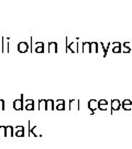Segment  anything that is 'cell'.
<instances>
[{
    "label": "cell",
    "mask_w": 132,
    "mask_h": 149,
    "mask_svg": "<svg viewBox=\"0 0 132 149\" xmlns=\"http://www.w3.org/2000/svg\"><path fill=\"white\" fill-rule=\"evenodd\" d=\"M58 48H57L56 42H50L49 43V53H57Z\"/></svg>",
    "instance_id": "obj_10"
},
{
    "label": "cell",
    "mask_w": 132,
    "mask_h": 149,
    "mask_svg": "<svg viewBox=\"0 0 132 149\" xmlns=\"http://www.w3.org/2000/svg\"><path fill=\"white\" fill-rule=\"evenodd\" d=\"M119 51H120L119 46H116V48H113V52H119Z\"/></svg>",
    "instance_id": "obj_25"
},
{
    "label": "cell",
    "mask_w": 132,
    "mask_h": 149,
    "mask_svg": "<svg viewBox=\"0 0 132 149\" xmlns=\"http://www.w3.org/2000/svg\"><path fill=\"white\" fill-rule=\"evenodd\" d=\"M28 51H30V44L22 41L18 43V52L19 53H26Z\"/></svg>",
    "instance_id": "obj_5"
},
{
    "label": "cell",
    "mask_w": 132,
    "mask_h": 149,
    "mask_svg": "<svg viewBox=\"0 0 132 149\" xmlns=\"http://www.w3.org/2000/svg\"><path fill=\"white\" fill-rule=\"evenodd\" d=\"M29 135L30 136H34V137H41L42 136V134H41V131H39V128L37 126H32L31 125V122H29Z\"/></svg>",
    "instance_id": "obj_3"
},
{
    "label": "cell",
    "mask_w": 132,
    "mask_h": 149,
    "mask_svg": "<svg viewBox=\"0 0 132 149\" xmlns=\"http://www.w3.org/2000/svg\"><path fill=\"white\" fill-rule=\"evenodd\" d=\"M98 107V102L97 100H95V99H90L89 102H88V108L91 111V113L94 114L95 109Z\"/></svg>",
    "instance_id": "obj_9"
},
{
    "label": "cell",
    "mask_w": 132,
    "mask_h": 149,
    "mask_svg": "<svg viewBox=\"0 0 132 149\" xmlns=\"http://www.w3.org/2000/svg\"><path fill=\"white\" fill-rule=\"evenodd\" d=\"M39 111H46V99H39Z\"/></svg>",
    "instance_id": "obj_12"
},
{
    "label": "cell",
    "mask_w": 132,
    "mask_h": 149,
    "mask_svg": "<svg viewBox=\"0 0 132 149\" xmlns=\"http://www.w3.org/2000/svg\"><path fill=\"white\" fill-rule=\"evenodd\" d=\"M55 109V103L53 99H46V111H54Z\"/></svg>",
    "instance_id": "obj_11"
},
{
    "label": "cell",
    "mask_w": 132,
    "mask_h": 149,
    "mask_svg": "<svg viewBox=\"0 0 132 149\" xmlns=\"http://www.w3.org/2000/svg\"><path fill=\"white\" fill-rule=\"evenodd\" d=\"M14 131H24V127L23 126H17L16 128H13Z\"/></svg>",
    "instance_id": "obj_22"
},
{
    "label": "cell",
    "mask_w": 132,
    "mask_h": 149,
    "mask_svg": "<svg viewBox=\"0 0 132 149\" xmlns=\"http://www.w3.org/2000/svg\"><path fill=\"white\" fill-rule=\"evenodd\" d=\"M6 136L7 137L14 136V131H13L12 126H7L6 127Z\"/></svg>",
    "instance_id": "obj_13"
},
{
    "label": "cell",
    "mask_w": 132,
    "mask_h": 149,
    "mask_svg": "<svg viewBox=\"0 0 132 149\" xmlns=\"http://www.w3.org/2000/svg\"><path fill=\"white\" fill-rule=\"evenodd\" d=\"M97 49H98V46H97V43H96V42L90 43V52H91V53H96V52H97Z\"/></svg>",
    "instance_id": "obj_15"
},
{
    "label": "cell",
    "mask_w": 132,
    "mask_h": 149,
    "mask_svg": "<svg viewBox=\"0 0 132 149\" xmlns=\"http://www.w3.org/2000/svg\"><path fill=\"white\" fill-rule=\"evenodd\" d=\"M23 103H24V106L28 105V104H34V100L33 99H23Z\"/></svg>",
    "instance_id": "obj_20"
},
{
    "label": "cell",
    "mask_w": 132,
    "mask_h": 149,
    "mask_svg": "<svg viewBox=\"0 0 132 149\" xmlns=\"http://www.w3.org/2000/svg\"><path fill=\"white\" fill-rule=\"evenodd\" d=\"M119 108V102L118 100H113L112 102V109H118Z\"/></svg>",
    "instance_id": "obj_19"
},
{
    "label": "cell",
    "mask_w": 132,
    "mask_h": 149,
    "mask_svg": "<svg viewBox=\"0 0 132 149\" xmlns=\"http://www.w3.org/2000/svg\"><path fill=\"white\" fill-rule=\"evenodd\" d=\"M3 109H5V100L0 99V111H3Z\"/></svg>",
    "instance_id": "obj_21"
},
{
    "label": "cell",
    "mask_w": 132,
    "mask_h": 149,
    "mask_svg": "<svg viewBox=\"0 0 132 149\" xmlns=\"http://www.w3.org/2000/svg\"><path fill=\"white\" fill-rule=\"evenodd\" d=\"M24 108L26 111H33L35 107H34V104H28V105L24 106Z\"/></svg>",
    "instance_id": "obj_18"
},
{
    "label": "cell",
    "mask_w": 132,
    "mask_h": 149,
    "mask_svg": "<svg viewBox=\"0 0 132 149\" xmlns=\"http://www.w3.org/2000/svg\"><path fill=\"white\" fill-rule=\"evenodd\" d=\"M69 111H72V112L79 111V99H69Z\"/></svg>",
    "instance_id": "obj_4"
},
{
    "label": "cell",
    "mask_w": 132,
    "mask_h": 149,
    "mask_svg": "<svg viewBox=\"0 0 132 149\" xmlns=\"http://www.w3.org/2000/svg\"><path fill=\"white\" fill-rule=\"evenodd\" d=\"M6 127L7 126H0V137H5L6 136Z\"/></svg>",
    "instance_id": "obj_16"
},
{
    "label": "cell",
    "mask_w": 132,
    "mask_h": 149,
    "mask_svg": "<svg viewBox=\"0 0 132 149\" xmlns=\"http://www.w3.org/2000/svg\"><path fill=\"white\" fill-rule=\"evenodd\" d=\"M55 103V109L57 111H64L65 109V100L64 99H57Z\"/></svg>",
    "instance_id": "obj_8"
},
{
    "label": "cell",
    "mask_w": 132,
    "mask_h": 149,
    "mask_svg": "<svg viewBox=\"0 0 132 149\" xmlns=\"http://www.w3.org/2000/svg\"><path fill=\"white\" fill-rule=\"evenodd\" d=\"M1 40H2V48H3V53H9V41H10V38L1 37Z\"/></svg>",
    "instance_id": "obj_6"
},
{
    "label": "cell",
    "mask_w": 132,
    "mask_h": 149,
    "mask_svg": "<svg viewBox=\"0 0 132 149\" xmlns=\"http://www.w3.org/2000/svg\"><path fill=\"white\" fill-rule=\"evenodd\" d=\"M98 104H105V105H107V102H106V100H104V99H101V100L98 102Z\"/></svg>",
    "instance_id": "obj_24"
},
{
    "label": "cell",
    "mask_w": 132,
    "mask_h": 149,
    "mask_svg": "<svg viewBox=\"0 0 132 149\" xmlns=\"http://www.w3.org/2000/svg\"><path fill=\"white\" fill-rule=\"evenodd\" d=\"M23 99H24V95H23V94H21L20 98L16 99V100L13 102V108H14L16 111H22V109L24 108V103H23Z\"/></svg>",
    "instance_id": "obj_2"
},
{
    "label": "cell",
    "mask_w": 132,
    "mask_h": 149,
    "mask_svg": "<svg viewBox=\"0 0 132 149\" xmlns=\"http://www.w3.org/2000/svg\"><path fill=\"white\" fill-rule=\"evenodd\" d=\"M14 136H17V137H23V136H24V131H14Z\"/></svg>",
    "instance_id": "obj_17"
},
{
    "label": "cell",
    "mask_w": 132,
    "mask_h": 149,
    "mask_svg": "<svg viewBox=\"0 0 132 149\" xmlns=\"http://www.w3.org/2000/svg\"><path fill=\"white\" fill-rule=\"evenodd\" d=\"M82 51L84 52V53H88V52H90V43H89V42H84V43H83Z\"/></svg>",
    "instance_id": "obj_14"
},
{
    "label": "cell",
    "mask_w": 132,
    "mask_h": 149,
    "mask_svg": "<svg viewBox=\"0 0 132 149\" xmlns=\"http://www.w3.org/2000/svg\"><path fill=\"white\" fill-rule=\"evenodd\" d=\"M33 52L35 53H44V43L43 42H37L33 46Z\"/></svg>",
    "instance_id": "obj_7"
},
{
    "label": "cell",
    "mask_w": 132,
    "mask_h": 149,
    "mask_svg": "<svg viewBox=\"0 0 132 149\" xmlns=\"http://www.w3.org/2000/svg\"><path fill=\"white\" fill-rule=\"evenodd\" d=\"M0 53H3V48H2V40L0 41Z\"/></svg>",
    "instance_id": "obj_23"
},
{
    "label": "cell",
    "mask_w": 132,
    "mask_h": 149,
    "mask_svg": "<svg viewBox=\"0 0 132 149\" xmlns=\"http://www.w3.org/2000/svg\"><path fill=\"white\" fill-rule=\"evenodd\" d=\"M65 41H66V50H65V52L70 51V52H73V53H78V38L76 39V41L69 43L68 38L66 37Z\"/></svg>",
    "instance_id": "obj_1"
}]
</instances>
